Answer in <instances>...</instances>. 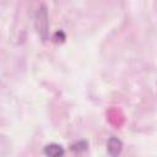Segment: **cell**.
Here are the masks:
<instances>
[{
	"label": "cell",
	"mask_w": 157,
	"mask_h": 157,
	"mask_svg": "<svg viewBox=\"0 0 157 157\" xmlns=\"http://www.w3.org/2000/svg\"><path fill=\"white\" fill-rule=\"evenodd\" d=\"M44 153L47 157H63L65 151L59 144H49L44 147Z\"/></svg>",
	"instance_id": "7a4b0ae2"
},
{
	"label": "cell",
	"mask_w": 157,
	"mask_h": 157,
	"mask_svg": "<svg viewBox=\"0 0 157 157\" xmlns=\"http://www.w3.org/2000/svg\"><path fill=\"white\" fill-rule=\"evenodd\" d=\"M121 148H123V144H121V141L118 137L112 136L108 140V142H107V150H108V153L112 157H118L119 153L121 152Z\"/></svg>",
	"instance_id": "6da1fadb"
}]
</instances>
